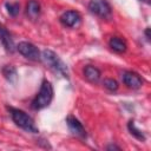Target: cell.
<instances>
[{
    "label": "cell",
    "mask_w": 151,
    "mask_h": 151,
    "mask_svg": "<svg viewBox=\"0 0 151 151\" xmlns=\"http://www.w3.org/2000/svg\"><path fill=\"white\" fill-rule=\"evenodd\" d=\"M53 99V87L52 84L47 80H44L40 87V91L32 100V109L33 110H41L47 107Z\"/></svg>",
    "instance_id": "cell-1"
},
{
    "label": "cell",
    "mask_w": 151,
    "mask_h": 151,
    "mask_svg": "<svg viewBox=\"0 0 151 151\" xmlns=\"http://www.w3.org/2000/svg\"><path fill=\"white\" fill-rule=\"evenodd\" d=\"M8 111L11 113V117L13 119V122L21 127L22 130L27 131V132H32V133H38V129L33 122V119L22 110L19 109H14V107H8Z\"/></svg>",
    "instance_id": "cell-2"
},
{
    "label": "cell",
    "mask_w": 151,
    "mask_h": 151,
    "mask_svg": "<svg viewBox=\"0 0 151 151\" xmlns=\"http://www.w3.org/2000/svg\"><path fill=\"white\" fill-rule=\"evenodd\" d=\"M41 59L54 72H57V73H59V74H61L64 77H67L68 76V71H67L66 65L63 63V60L53 51H51V50H44L42 51V54H41Z\"/></svg>",
    "instance_id": "cell-3"
},
{
    "label": "cell",
    "mask_w": 151,
    "mask_h": 151,
    "mask_svg": "<svg viewBox=\"0 0 151 151\" xmlns=\"http://www.w3.org/2000/svg\"><path fill=\"white\" fill-rule=\"evenodd\" d=\"M88 9L91 13H93L103 19L110 18L112 14L111 6L106 0H91L88 2Z\"/></svg>",
    "instance_id": "cell-4"
},
{
    "label": "cell",
    "mask_w": 151,
    "mask_h": 151,
    "mask_svg": "<svg viewBox=\"0 0 151 151\" xmlns=\"http://www.w3.org/2000/svg\"><path fill=\"white\" fill-rule=\"evenodd\" d=\"M17 50L20 54H22L25 58L33 60V61H38L41 59L40 52L38 50L37 46H34L33 44L28 42V41H21L19 42V45L17 46Z\"/></svg>",
    "instance_id": "cell-5"
},
{
    "label": "cell",
    "mask_w": 151,
    "mask_h": 151,
    "mask_svg": "<svg viewBox=\"0 0 151 151\" xmlns=\"http://www.w3.org/2000/svg\"><path fill=\"white\" fill-rule=\"evenodd\" d=\"M122 79L127 87L133 90H137L143 85V79L140 78V76L132 71H124L122 74Z\"/></svg>",
    "instance_id": "cell-6"
},
{
    "label": "cell",
    "mask_w": 151,
    "mask_h": 151,
    "mask_svg": "<svg viewBox=\"0 0 151 151\" xmlns=\"http://www.w3.org/2000/svg\"><path fill=\"white\" fill-rule=\"evenodd\" d=\"M66 123H67V126H68L70 131H71L74 136H77V137H79V138H86V130H85V127L83 126V124H81L76 117L68 116V117L66 118Z\"/></svg>",
    "instance_id": "cell-7"
},
{
    "label": "cell",
    "mask_w": 151,
    "mask_h": 151,
    "mask_svg": "<svg viewBox=\"0 0 151 151\" xmlns=\"http://www.w3.org/2000/svg\"><path fill=\"white\" fill-rule=\"evenodd\" d=\"M80 14L77 11H66L65 13L61 14L60 21L64 26L66 27H74L80 22Z\"/></svg>",
    "instance_id": "cell-8"
},
{
    "label": "cell",
    "mask_w": 151,
    "mask_h": 151,
    "mask_svg": "<svg viewBox=\"0 0 151 151\" xmlns=\"http://www.w3.org/2000/svg\"><path fill=\"white\" fill-rule=\"evenodd\" d=\"M0 41L2 42L4 47L6 48L7 52H13L14 51V42L12 39V35L9 34V32L7 31V28L0 24Z\"/></svg>",
    "instance_id": "cell-9"
},
{
    "label": "cell",
    "mask_w": 151,
    "mask_h": 151,
    "mask_svg": "<svg viewBox=\"0 0 151 151\" xmlns=\"http://www.w3.org/2000/svg\"><path fill=\"white\" fill-rule=\"evenodd\" d=\"M84 76H85V78H86L90 83L96 84V83H98V81L100 80L101 73H100V71H99L97 67H94V66H92V65H87V66H85V68H84Z\"/></svg>",
    "instance_id": "cell-10"
},
{
    "label": "cell",
    "mask_w": 151,
    "mask_h": 151,
    "mask_svg": "<svg viewBox=\"0 0 151 151\" xmlns=\"http://www.w3.org/2000/svg\"><path fill=\"white\" fill-rule=\"evenodd\" d=\"M109 45L117 53H124L126 51V48H127L126 42L119 37H112L110 39V41H109Z\"/></svg>",
    "instance_id": "cell-11"
},
{
    "label": "cell",
    "mask_w": 151,
    "mask_h": 151,
    "mask_svg": "<svg viewBox=\"0 0 151 151\" xmlns=\"http://www.w3.org/2000/svg\"><path fill=\"white\" fill-rule=\"evenodd\" d=\"M26 13L31 19H37L40 14V4L38 0H29L26 6Z\"/></svg>",
    "instance_id": "cell-12"
},
{
    "label": "cell",
    "mask_w": 151,
    "mask_h": 151,
    "mask_svg": "<svg viewBox=\"0 0 151 151\" xmlns=\"http://www.w3.org/2000/svg\"><path fill=\"white\" fill-rule=\"evenodd\" d=\"M1 72L4 74V77L6 78V80H8L9 83H15L18 80V73H17V70L14 66L12 65H5L2 68H1Z\"/></svg>",
    "instance_id": "cell-13"
},
{
    "label": "cell",
    "mask_w": 151,
    "mask_h": 151,
    "mask_svg": "<svg viewBox=\"0 0 151 151\" xmlns=\"http://www.w3.org/2000/svg\"><path fill=\"white\" fill-rule=\"evenodd\" d=\"M127 129H129L130 133H131L132 136H134L137 139H139V140H142V142L145 140V136H144V133H143L139 129L136 127V124H134L133 120H130V122L127 123Z\"/></svg>",
    "instance_id": "cell-14"
},
{
    "label": "cell",
    "mask_w": 151,
    "mask_h": 151,
    "mask_svg": "<svg viewBox=\"0 0 151 151\" xmlns=\"http://www.w3.org/2000/svg\"><path fill=\"white\" fill-rule=\"evenodd\" d=\"M6 8H7L8 14L12 15V17H17L19 14V12H20V5L18 2H13V4L7 2L6 4Z\"/></svg>",
    "instance_id": "cell-15"
},
{
    "label": "cell",
    "mask_w": 151,
    "mask_h": 151,
    "mask_svg": "<svg viewBox=\"0 0 151 151\" xmlns=\"http://www.w3.org/2000/svg\"><path fill=\"white\" fill-rule=\"evenodd\" d=\"M104 87L105 88H107L109 91H117L118 90V87H119V85H118V83L114 80V79H111V78H107V79H105L104 80Z\"/></svg>",
    "instance_id": "cell-16"
},
{
    "label": "cell",
    "mask_w": 151,
    "mask_h": 151,
    "mask_svg": "<svg viewBox=\"0 0 151 151\" xmlns=\"http://www.w3.org/2000/svg\"><path fill=\"white\" fill-rule=\"evenodd\" d=\"M106 149H107V150H120V147H119V146H117V145H113V144L109 145Z\"/></svg>",
    "instance_id": "cell-17"
},
{
    "label": "cell",
    "mask_w": 151,
    "mask_h": 151,
    "mask_svg": "<svg viewBox=\"0 0 151 151\" xmlns=\"http://www.w3.org/2000/svg\"><path fill=\"white\" fill-rule=\"evenodd\" d=\"M145 37H146L147 40H150V28H149V27L145 29Z\"/></svg>",
    "instance_id": "cell-18"
},
{
    "label": "cell",
    "mask_w": 151,
    "mask_h": 151,
    "mask_svg": "<svg viewBox=\"0 0 151 151\" xmlns=\"http://www.w3.org/2000/svg\"><path fill=\"white\" fill-rule=\"evenodd\" d=\"M142 1H145V2H147V4H149V0H142Z\"/></svg>",
    "instance_id": "cell-19"
}]
</instances>
